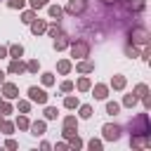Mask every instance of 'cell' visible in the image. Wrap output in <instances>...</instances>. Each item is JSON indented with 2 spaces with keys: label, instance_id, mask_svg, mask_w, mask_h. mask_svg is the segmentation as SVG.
Returning a JSON list of instances; mask_svg holds the SVG:
<instances>
[{
  "label": "cell",
  "instance_id": "obj_1",
  "mask_svg": "<svg viewBox=\"0 0 151 151\" xmlns=\"http://www.w3.org/2000/svg\"><path fill=\"white\" fill-rule=\"evenodd\" d=\"M28 97H31L33 101H38V104H45V101H47V94H45L42 90H38V87H31V90H28Z\"/></svg>",
  "mask_w": 151,
  "mask_h": 151
},
{
  "label": "cell",
  "instance_id": "obj_2",
  "mask_svg": "<svg viewBox=\"0 0 151 151\" xmlns=\"http://www.w3.org/2000/svg\"><path fill=\"white\" fill-rule=\"evenodd\" d=\"M85 9V0H71L68 2V7H66V12L68 14H80Z\"/></svg>",
  "mask_w": 151,
  "mask_h": 151
},
{
  "label": "cell",
  "instance_id": "obj_3",
  "mask_svg": "<svg viewBox=\"0 0 151 151\" xmlns=\"http://www.w3.org/2000/svg\"><path fill=\"white\" fill-rule=\"evenodd\" d=\"M118 132H120L118 125H104V137L106 139H118Z\"/></svg>",
  "mask_w": 151,
  "mask_h": 151
},
{
  "label": "cell",
  "instance_id": "obj_4",
  "mask_svg": "<svg viewBox=\"0 0 151 151\" xmlns=\"http://www.w3.org/2000/svg\"><path fill=\"white\" fill-rule=\"evenodd\" d=\"M90 52V45L87 42H78V45H73V57H85Z\"/></svg>",
  "mask_w": 151,
  "mask_h": 151
},
{
  "label": "cell",
  "instance_id": "obj_5",
  "mask_svg": "<svg viewBox=\"0 0 151 151\" xmlns=\"http://www.w3.org/2000/svg\"><path fill=\"white\" fill-rule=\"evenodd\" d=\"M132 40H134V42H146V40H149V33H146L144 28H137L134 35H132Z\"/></svg>",
  "mask_w": 151,
  "mask_h": 151
},
{
  "label": "cell",
  "instance_id": "obj_6",
  "mask_svg": "<svg viewBox=\"0 0 151 151\" xmlns=\"http://www.w3.org/2000/svg\"><path fill=\"white\" fill-rule=\"evenodd\" d=\"M125 5H127L130 9H137V12H142V9H144V0H127Z\"/></svg>",
  "mask_w": 151,
  "mask_h": 151
},
{
  "label": "cell",
  "instance_id": "obj_7",
  "mask_svg": "<svg viewBox=\"0 0 151 151\" xmlns=\"http://www.w3.org/2000/svg\"><path fill=\"white\" fill-rule=\"evenodd\" d=\"M9 71H12V73H21V71H24V64H21V61H17V59H14V61H12V64H9Z\"/></svg>",
  "mask_w": 151,
  "mask_h": 151
},
{
  "label": "cell",
  "instance_id": "obj_8",
  "mask_svg": "<svg viewBox=\"0 0 151 151\" xmlns=\"http://www.w3.org/2000/svg\"><path fill=\"white\" fill-rule=\"evenodd\" d=\"M94 97H97V99H104V97H106V87H104V85H97V87H94Z\"/></svg>",
  "mask_w": 151,
  "mask_h": 151
},
{
  "label": "cell",
  "instance_id": "obj_9",
  "mask_svg": "<svg viewBox=\"0 0 151 151\" xmlns=\"http://www.w3.org/2000/svg\"><path fill=\"white\" fill-rule=\"evenodd\" d=\"M123 85H125V78H123V76H116V78H113V87H116V90H120Z\"/></svg>",
  "mask_w": 151,
  "mask_h": 151
},
{
  "label": "cell",
  "instance_id": "obj_10",
  "mask_svg": "<svg viewBox=\"0 0 151 151\" xmlns=\"http://www.w3.org/2000/svg\"><path fill=\"white\" fill-rule=\"evenodd\" d=\"M45 132V123H33V134H42Z\"/></svg>",
  "mask_w": 151,
  "mask_h": 151
},
{
  "label": "cell",
  "instance_id": "obj_11",
  "mask_svg": "<svg viewBox=\"0 0 151 151\" xmlns=\"http://www.w3.org/2000/svg\"><path fill=\"white\" fill-rule=\"evenodd\" d=\"M9 52H12V57H21V52H24V50H21V45H12V47H9Z\"/></svg>",
  "mask_w": 151,
  "mask_h": 151
},
{
  "label": "cell",
  "instance_id": "obj_12",
  "mask_svg": "<svg viewBox=\"0 0 151 151\" xmlns=\"http://www.w3.org/2000/svg\"><path fill=\"white\" fill-rule=\"evenodd\" d=\"M78 68H80V71H83V73H87V71H92V68H94V66H92V64H90V61H83V64H78Z\"/></svg>",
  "mask_w": 151,
  "mask_h": 151
},
{
  "label": "cell",
  "instance_id": "obj_13",
  "mask_svg": "<svg viewBox=\"0 0 151 151\" xmlns=\"http://www.w3.org/2000/svg\"><path fill=\"white\" fill-rule=\"evenodd\" d=\"M5 94L7 97H17V87L14 85H5Z\"/></svg>",
  "mask_w": 151,
  "mask_h": 151
},
{
  "label": "cell",
  "instance_id": "obj_14",
  "mask_svg": "<svg viewBox=\"0 0 151 151\" xmlns=\"http://www.w3.org/2000/svg\"><path fill=\"white\" fill-rule=\"evenodd\" d=\"M66 42H68L66 38H59V40H54V47H57V50H64V47H66Z\"/></svg>",
  "mask_w": 151,
  "mask_h": 151
},
{
  "label": "cell",
  "instance_id": "obj_15",
  "mask_svg": "<svg viewBox=\"0 0 151 151\" xmlns=\"http://www.w3.org/2000/svg\"><path fill=\"white\" fill-rule=\"evenodd\" d=\"M50 14H52L54 19H59V17H61V9H59V7L54 5V7H50Z\"/></svg>",
  "mask_w": 151,
  "mask_h": 151
},
{
  "label": "cell",
  "instance_id": "obj_16",
  "mask_svg": "<svg viewBox=\"0 0 151 151\" xmlns=\"http://www.w3.org/2000/svg\"><path fill=\"white\" fill-rule=\"evenodd\" d=\"M40 31H45V24L42 21H35L33 24V33H40Z\"/></svg>",
  "mask_w": 151,
  "mask_h": 151
},
{
  "label": "cell",
  "instance_id": "obj_17",
  "mask_svg": "<svg viewBox=\"0 0 151 151\" xmlns=\"http://www.w3.org/2000/svg\"><path fill=\"white\" fill-rule=\"evenodd\" d=\"M78 87H80V90H87V87H90V80H87V78H80V80H78Z\"/></svg>",
  "mask_w": 151,
  "mask_h": 151
},
{
  "label": "cell",
  "instance_id": "obj_18",
  "mask_svg": "<svg viewBox=\"0 0 151 151\" xmlns=\"http://www.w3.org/2000/svg\"><path fill=\"white\" fill-rule=\"evenodd\" d=\"M80 116H83V118H90V116H92V109H90V106H83V109H80Z\"/></svg>",
  "mask_w": 151,
  "mask_h": 151
},
{
  "label": "cell",
  "instance_id": "obj_19",
  "mask_svg": "<svg viewBox=\"0 0 151 151\" xmlns=\"http://www.w3.org/2000/svg\"><path fill=\"white\" fill-rule=\"evenodd\" d=\"M31 5L38 9V7H45V5H47V0H31Z\"/></svg>",
  "mask_w": 151,
  "mask_h": 151
},
{
  "label": "cell",
  "instance_id": "obj_20",
  "mask_svg": "<svg viewBox=\"0 0 151 151\" xmlns=\"http://www.w3.org/2000/svg\"><path fill=\"white\" fill-rule=\"evenodd\" d=\"M68 68H71V64H68V61H61V64H59V71H61V73H66Z\"/></svg>",
  "mask_w": 151,
  "mask_h": 151
},
{
  "label": "cell",
  "instance_id": "obj_21",
  "mask_svg": "<svg viewBox=\"0 0 151 151\" xmlns=\"http://www.w3.org/2000/svg\"><path fill=\"white\" fill-rule=\"evenodd\" d=\"M106 111H109V113H118V104H113V101H111V104L106 106Z\"/></svg>",
  "mask_w": 151,
  "mask_h": 151
},
{
  "label": "cell",
  "instance_id": "obj_22",
  "mask_svg": "<svg viewBox=\"0 0 151 151\" xmlns=\"http://www.w3.org/2000/svg\"><path fill=\"white\" fill-rule=\"evenodd\" d=\"M137 94H142V97H146V85H137Z\"/></svg>",
  "mask_w": 151,
  "mask_h": 151
},
{
  "label": "cell",
  "instance_id": "obj_23",
  "mask_svg": "<svg viewBox=\"0 0 151 151\" xmlns=\"http://www.w3.org/2000/svg\"><path fill=\"white\" fill-rule=\"evenodd\" d=\"M45 116H47V118H57V109H47Z\"/></svg>",
  "mask_w": 151,
  "mask_h": 151
},
{
  "label": "cell",
  "instance_id": "obj_24",
  "mask_svg": "<svg viewBox=\"0 0 151 151\" xmlns=\"http://www.w3.org/2000/svg\"><path fill=\"white\" fill-rule=\"evenodd\" d=\"M134 101H137V99H134V97H132V94H127V97H125V104H127V106H132V104H134Z\"/></svg>",
  "mask_w": 151,
  "mask_h": 151
},
{
  "label": "cell",
  "instance_id": "obj_25",
  "mask_svg": "<svg viewBox=\"0 0 151 151\" xmlns=\"http://www.w3.org/2000/svg\"><path fill=\"white\" fill-rule=\"evenodd\" d=\"M76 104H78V101H76V99H73V97H68V99H66V106H68V109H73V106H76Z\"/></svg>",
  "mask_w": 151,
  "mask_h": 151
},
{
  "label": "cell",
  "instance_id": "obj_26",
  "mask_svg": "<svg viewBox=\"0 0 151 151\" xmlns=\"http://www.w3.org/2000/svg\"><path fill=\"white\" fill-rule=\"evenodd\" d=\"M24 0H9V7H21Z\"/></svg>",
  "mask_w": 151,
  "mask_h": 151
},
{
  "label": "cell",
  "instance_id": "obj_27",
  "mask_svg": "<svg viewBox=\"0 0 151 151\" xmlns=\"http://www.w3.org/2000/svg\"><path fill=\"white\" fill-rule=\"evenodd\" d=\"M28 71H38V61H31L28 64Z\"/></svg>",
  "mask_w": 151,
  "mask_h": 151
},
{
  "label": "cell",
  "instance_id": "obj_28",
  "mask_svg": "<svg viewBox=\"0 0 151 151\" xmlns=\"http://www.w3.org/2000/svg\"><path fill=\"white\" fill-rule=\"evenodd\" d=\"M42 83H45V85H50V83H52V76H50V73H47V76H42Z\"/></svg>",
  "mask_w": 151,
  "mask_h": 151
},
{
  "label": "cell",
  "instance_id": "obj_29",
  "mask_svg": "<svg viewBox=\"0 0 151 151\" xmlns=\"http://www.w3.org/2000/svg\"><path fill=\"white\" fill-rule=\"evenodd\" d=\"M2 80H5V73H2V71H0V83H2Z\"/></svg>",
  "mask_w": 151,
  "mask_h": 151
},
{
  "label": "cell",
  "instance_id": "obj_30",
  "mask_svg": "<svg viewBox=\"0 0 151 151\" xmlns=\"http://www.w3.org/2000/svg\"><path fill=\"white\" fill-rule=\"evenodd\" d=\"M104 2H111V0H104Z\"/></svg>",
  "mask_w": 151,
  "mask_h": 151
}]
</instances>
